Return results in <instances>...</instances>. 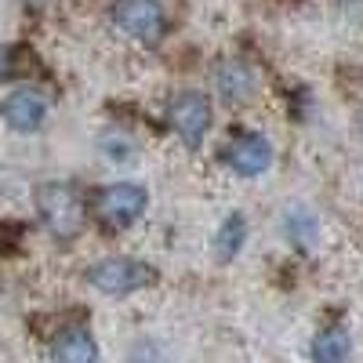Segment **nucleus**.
Wrapping results in <instances>:
<instances>
[{
  "mask_svg": "<svg viewBox=\"0 0 363 363\" xmlns=\"http://www.w3.org/2000/svg\"><path fill=\"white\" fill-rule=\"evenodd\" d=\"M37 211L58 240L77 236L84 225V200L73 186H62V182H48L37 189Z\"/></svg>",
  "mask_w": 363,
  "mask_h": 363,
  "instance_id": "1",
  "label": "nucleus"
},
{
  "mask_svg": "<svg viewBox=\"0 0 363 363\" xmlns=\"http://www.w3.org/2000/svg\"><path fill=\"white\" fill-rule=\"evenodd\" d=\"M149 277H153V269L145 262H135V258H102L87 269V284L102 294H113V298H124V294L145 287Z\"/></svg>",
  "mask_w": 363,
  "mask_h": 363,
  "instance_id": "2",
  "label": "nucleus"
},
{
  "mask_svg": "<svg viewBox=\"0 0 363 363\" xmlns=\"http://www.w3.org/2000/svg\"><path fill=\"white\" fill-rule=\"evenodd\" d=\"M149 196L142 186H135V182H113V186H106L95 200V211H99V218L102 225L109 229H128L142 218V211H145Z\"/></svg>",
  "mask_w": 363,
  "mask_h": 363,
  "instance_id": "3",
  "label": "nucleus"
},
{
  "mask_svg": "<svg viewBox=\"0 0 363 363\" xmlns=\"http://www.w3.org/2000/svg\"><path fill=\"white\" fill-rule=\"evenodd\" d=\"M113 22L131 33L135 40H145V44H157L164 37V8L157 0H116L113 4Z\"/></svg>",
  "mask_w": 363,
  "mask_h": 363,
  "instance_id": "4",
  "label": "nucleus"
},
{
  "mask_svg": "<svg viewBox=\"0 0 363 363\" xmlns=\"http://www.w3.org/2000/svg\"><path fill=\"white\" fill-rule=\"evenodd\" d=\"M171 128L189 149H200L207 128H211V102L200 91H182L171 99Z\"/></svg>",
  "mask_w": 363,
  "mask_h": 363,
  "instance_id": "5",
  "label": "nucleus"
},
{
  "mask_svg": "<svg viewBox=\"0 0 363 363\" xmlns=\"http://www.w3.org/2000/svg\"><path fill=\"white\" fill-rule=\"evenodd\" d=\"M225 164L236 171V174H244V178H255L262 174L269 164H272V145L269 138L247 131V135H236L229 145H225Z\"/></svg>",
  "mask_w": 363,
  "mask_h": 363,
  "instance_id": "6",
  "label": "nucleus"
},
{
  "mask_svg": "<svg viewBox=\"0 0 363 363\" xmlns=\"http://www.w3.org/2000/svg\"><path fill=\"white\" fill-rule=\"evenodd\" d=\"M44 116H48V99L33 87H18L4 99V124L11 131H22V135L37 131L44 124Z\"/></svg>",
  "mask_w": 363,
  "mask_h": 363,
  "instance_id": "7",
  "label": "nucleus"
},
{
  "mask_svg": "<svg viewBox=\"0 0 363 363\" xmlns=\"http://www.w3.org/2000/svg\"><path fill=\"white\" fill-rule=\"evenodd\" d=\"M51 359L55 363H95L99 359V345H95V338H91L87 330L69 327V330H62V335L55 338Z\"/></svg>",
  "mask_w": 363,
  "mask_h": 363,
  "instance_id": "8",
  "label": "nucleus"
},
{
  "mask_svg": "<svg viewBox=\"0 0 363 363\" xmlns=\"http://www.w3.org/2000/svg\"><path fill=\"white\" fill-rule=\"evenodd\" d=\"M215 80H218L222 99H229V102H244L251 91H255V73L244 62H222L218 73H215Z\"/></svg>",
  "mask_w": 363,
  "mask_h": 363,
  "instance_id": "9",
  "label": "nucleus"
},
{
  "mask_svg": "<svg viewBox=\"0 0 363 363\" xmlns=\"http://www.w3.org/2000/svg\"><path fill=\"white\" fill-rule=\"evenodd\" d=\"M352 349V338L345 327H327L320 330V338L313 342V359L316 363H345Z\"/></svg>",
  "mask_w": 363,
  "mask_h": 363,
  "instance_id": "10",
  "label": "nucleus"
},
{
  "mask_svg": "<svg viewBox=\"0 0 363 363\" xmlns=\"http://www.w3.org/2000/svg\"><path fill=\"white\" fill-rule=\"evenodd\" d=\"M244 240H247V222H244V215H229V218L222 222L218 236H215V255H218L222 262L236 258L240 247H244Z\"/></svg>",
  "mask_w": 363,
  "mask_h": 363,
  "instance_id": "11",
  "label": "nucleus"
},
{
  "mask_svg": "<svg viewBox=\"0 0 363 363\" xmlns=\"http://www.w3.org/2000/svg\"><path fill=\"white\" fill-rule=\"evenodd\" d=\"M8 77H15V55L8 48H0V80H8Z\"/></svg>",
  "mask_w": 363,
  "mask_h": 363,
  "instance_id": "12",
  "label": "nucleus"
}]
</instances>
